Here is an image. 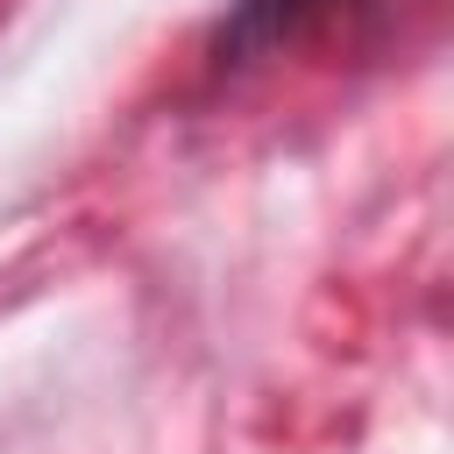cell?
<instances>
[{"instance_id": "6da1fadb", "label": "cell", "mask_w": 454, "mask_h": 454, "mask_svg": "<svg viewBox=\"0 0 454 454\" xmlns=\"http://www.w3.org/2000/svg\"><path fill=\"white\" fill-rule=\"evenodd\" d=\"M326 7H333V0H241V7H234V21L220 28V43H227V50H262V43L291 35L298 21L326 14Z\"/></svg>"}]
</instances>
